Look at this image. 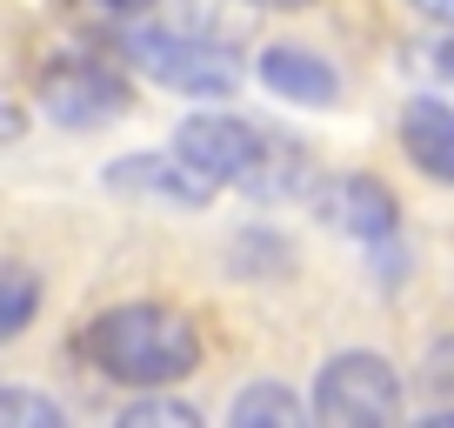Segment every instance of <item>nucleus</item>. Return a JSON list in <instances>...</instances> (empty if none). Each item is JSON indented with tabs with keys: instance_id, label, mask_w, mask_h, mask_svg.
<instances>
[{
	"instance_id": "f257e3e1",
	"label": "nucleus",
	"mask_w": 454,
	"mask_h": 428,
	"mask_svg": "<svg viewBox=\"0 0 454 428\" xmlns=\"http://www.w3.org/2000/svg\"><path fill=\"white\" fill-rule=\"evenodd\" d=\"M87 361L134 388H154V382H174L200 361V342H194V321L181 308H154V301H134V308H107L87 329Z\"/></svg>"
},
{
	"instance_id": "f03ea898",
	"label": "nucleus",
	"mask_w": 454,
	"mask_h": 428,
	"mask_svg": "<svg viewBox=\"0 0 454 428\" xmlns=\"http://www.w3.org/2000/svg\"><path fill=\"white\" fill-rule=\"evenodd\" d=\"M174 155L214 187H274V141L234 115H194L174 134Z\"/></svg>"
},
{
	"instance_id": "7ed1b4c3",
	"label": "nucleus",
	"mask_w": 454,
	"mask_h": 428,
	"mask_svg": "<svg viewBox=\"0 0 454 428\" xmlns=\"http://www.w3.org/2000/svg\"><path fill=\"white\" fill-rule=\"evenodd\" d=\"M128 60L147 74V81L181 87V94H234V81H241L234 54H221V47L194 41V34H168V28L128 34Z\"/></svg>"
},
{
	"instance_id": "20e7f679",
	"label": "nucleus",
	"mask_w": 454,
	"mask_h": 428,
	"mask_svg": "<svg viewBox=\"0 0 454 428\" xmlns=\"http://www.w3.org/2000/svg\"><path fill=\"white\" fill-rule=\"evenodd\" d=\"M314 415L334 428H374L401 415V382L381 355H334L314 388Z\"/></svg>"
},
{
	"instance_id": "39448f33",
	"label": "nucleus",
	"mask_w": 454,
	"mask_h": 428,
	"mask_svg": "<svg viewBox=\"0 0 454 428\" xmlns=\"http://www.w3.org/2000/svg\"><path fill=\"white\" fill-rule=\"evenodd\" d=\"M41 100H47V115H54V121L94 128V121H107L114 107H128V87H121V74H114L107 60L67 54V60H54V67L41 74Z\"/></svg>"
},
{
	"instance_id": "423d86ee",
	"label": "nucleus",
	"mask_w": 454,
	"mask_h": 428,
	"mask_svg": "<svg viewBox=\"0 0 454 428\" xmlns=\"http://www.w3.org/2000/svg\"><path fill=\"white\" fill-rule=\"evenodd\" d=\"M107 187L121 194H154V201H181V208H200L214 194V181H200L187 161H160V155H134L107 174Z\"/></svg>"
},
{
	"instance_id": "0eeeda50",
	"label": "nucleus",
	"mask_w": 454,
	"mask_h": 428,
	"mask_svg": "<svg viewBox=\"0 0 454 428\" xmlns=\"http://www.w3.org/2000/svg\"><path fill=\"white\" fill-rule=\"evenodd\" d=\"M401 147L421 174L434 181H454V107L441 100H408V115H401Z\"/></svg>"
},
{
	"instance_id": "6e6552de",
	"label": "nucleus",
	"mask_w": 454,
	"mask_h": 428,
	"mask_svg": "<svg viewBox=\"0 0 454 428\" xmlns=\"http://www.w3.org/2000/svg\"><path fill=\"white\" fill-rule=\"evenodd\" d=\"M261 81H268L274 94L301 100V107L334 100V67H327L321 54H308V47H268V54H261Z\"/></svg>"
},
{
	"instance_id": "1a4fd4ad",
	"label": "nucleus",
	"mask_w": 454,
	"mask_h": 428,
	"mask_svg": "<svg viewBox=\"0 0 454 428\" xmlns=\"http://www.w3.org/2000/svg\"><path fill=\"white\" fill-rule=\"evenodd\" d=\"M327 208H334V221H340V228L368 234V242L395 234V194H387L381 181H340L334 194H327Z\"/></svg>"
},
{
	"instance_id": "9d476101",
	"label": "nucleus",
	"mask_w": 454,
	"mask_h": 428,
	"mask_svg": "<svg viewBox=\"0 0 454 428\" xmlns=\"http://www.w3.org/2000/svg\"><path fill=\"white\" fill-rule=\"evenodd\" d=\"M234 422L241 428H261V422H274V428H287V422H301V401L287 395V388H274V382H261V388H247L241 401H234Z\"/></svg>"
},
{
	"instance_id": "9b49d317",
	"label": "nucleus",
	"mask_w": 454,
	"mask_h": 428,
	"mask_svg": "<svg viewBox=\"0 0 454 428\" xmlns=\"http://www.w3.org/2000/svg\"><path fill=\"white\" fill-rule=\"evenodd\" d=\"M34 308H41V281H34V274H0V342H7V335H20L34 321Z\"/></svg>"
},
{
	"instance_id": "f8f14e48",
	"label": "nucleus",
	"mask_w": 454,
	"mask_h": 428,
	"mask_svg": "<svg viewBox=\"0 0 454 428\" xmlns=\"http://www.w3.org/2000/svg\"><path fill=\"white\" fill-rule=\"evenodd\" d=\"M0 428H60V408L27 388H0Z\"/></svg>"
},
{
	"instance_id": "ddd939ff",
	"label": "nucleus",
	"mask_w": 454,
	"mask_h": 428,
	"mask_svg": "<svg viewBox=\"0 0 454 428\" xmlns=\"http://www.w3.org/2000/svg\"><path fill=\"white\" fill-rule=\"evenodd\" d=\"M121 422H174V428H194V408H181V401H141V408H128Z\"/></svg>"
},
{
	"instance_id": "4468645a",
	"label": "nucleus",
	"mask_w": 454,
	"mask_h": 428,
	"mask_svg": "<svg viewBox=\"0 0 454 428\" xmlns=\"http://www.w3.org/2000/svg\"><path fill=\"white\" fill-rule=\"evenodd\" d=\"M81 14H94V20H128V14H147L154 0H74Z\"/></svg>"
},
{
	"instance_id": "2eb2a0df",
	"label": "nucleus",
	"mask_w": 454,
	"mask_h": 428,
	"mask_svg": "<svg viewBox=\"0 0 454 428\" xmlns=\"http://www.w3.org/2000/svg\"><path fill=\"white\" fill-rule=\"evenodd\" d=\"M20 128H27V121H20V107H7V100H0V141H20Z\"/></svg>"
},
{
	"instance_id": "dca6fc26",
	"label": "nucleus",
	"mask_w": 454,
	"mask_h": 428,
	"mask_svg": "<svg viewBox=\"0 0 454 428\" xmlns=\"http://www.w3.org/2000/svg\"><path fill=\"white\" fill-rule=\"evenodd\" d=\"M414 7H427V14H441V20H454V0H414Z\"/></svg>"
},
{
	"instance_id": "f3484780",
	"label": "nucleus",
	"mask_w": 454,
	"mask_h": 428,
	"mask_svg": "<svg viewBox=\"0 0 454 428\" xmlns=\"http://www.w3.org/2000/svg\"><path fill=\"white\" fill-rule=\"evenodd\" d=\"M254 7H308V0H254Z\"/></svg>"
}]
</instances>
